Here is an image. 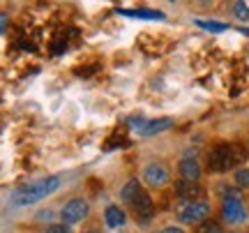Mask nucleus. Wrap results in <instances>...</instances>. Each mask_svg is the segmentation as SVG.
I'll return each mask as SVG.
<instances>
[{
    "instance_id": "f257e3e1",
    "label": "nucleus",
    "mask_w": 249,
    "mask_h": 233,
    "mask_svg": "<svg viewBox=\"0 0 249 233\" xmlns=\"http://www.w3.org/2000/svg\"><path fill=\"white\" fill-rule=\"evenodd\" d=\"M58 187H60V178L49 176V178L35 180V182H30V185L18 187L17 192L12 194V201H14V206H33V203H37V201L51 197Z\"/></svg>"
},
{
    "instance_id": "f03ea898",
    "label": "nucleus",
    "mask_w": 249,
    "mask_h": 233,
    "mask_svg": "<svg viewBox=\"0 0 249 233\" xmlns=\"http://www.w3.org/2000/svg\"><path fill=\"white\" fill-rule=\"evenodd\" d=\"M210 215V203L205 201H185L178 208V219L185 224H198Z\"/></svg>"
},
{
    "instance_id": "7ed1b4c3",
    "label": "nucleus",
    "mask_w": 249,
    "mask_h": 233,
    "mask_svg": "<svg viewBox=\"0 0 249 233\" xmlns=\"http://www.w3.org/2000/svg\"><path fill=\"white\" fill-rule=\"evenodd\" d=\"M208 166L213 173H224L235 166V157H233V145H217L208 157Z\"/></svg>"
},
{
    "instance_id": "20e7f679",
    "label": "nucleus",
    "mask_w": 249,
    "mask_h": 233,
    "mask_svg": "<svg viewBox=\"0 0 249 233\" xmlns=\"http://www.w3.org/2000/svg\"><path fill=\"white\" fill-rule=\"evenodd\" d=\"M90 213V206H88V201H83V198H71V201H67L65 206H62L60 210V219H62V224H79V222H83L86 217H88Z\"/></svg>"
},
{
    "instance_id": "39448f33",
    "label": "nucleus",
    "mask_w": 249,
    "mask_h": 233,
    "mask_svg": "<svg viewBox=\"0 0 249 233\" xmlns=\"http://www.w3.org/2000/svg\"><path fill=\"white\" fill-rule=\"evenodd\" d=\"M171 173L169 169L164 166V164H160V161H152V164H148L145 169H143V180L150 185V187H164L166 182H169Z\"/></svg>"
},
{
    "instance_id": "423d86ee",
    "label": "nucleus",
    "mask_w": 249,
    "mask_h": 233,
    "mask_svg": "<svg viewBox=\"0 0 249 233\" xmlns=\"http://www.w3.org/2000/svg\"><path fill=\"white\" fill-rule=\"evenodd\" d=\"M222 217L229 224H242L247 219V210H245L240 198H224Z\"/></svg>"
},
{
    "instance_id": "0eeeda50",
    "label": "nucleus",
    "mask_w": 249,
    "mask_h": 233,
    "mask_svg": "<svg viewBox=\"0 0 249 233\" xmlns=\"http://www.w3.org/2000/svg\"><path fill=\"white\" fill-rule=\"evenodd\" d=\"M176 194L180 198H185V201H198V197L203 194V187L192 182V180H178L176 182Z\"/></svg>"
},
{
    "instance_id": "6e6552de",
    "label": "nucleus",
    "mask_w": 249,
    "mask_h": 233,
    "mask_svg": "<svg viewBox=\"0 0 249 233\" xmlns=\"http://www.w3.org/2000/svg\"><path fill=\"white\" fill-rule=\"evenodd\" d=\"M180 176H182V180H192V182H196V180L201 178V164H198V160H194V157H185V160H180Z\"/></svg>"
},
{
    "instance_id": "1a4fd4ad",
    "label": "nucleus",
    "mask_w": 249,
    "mask_h": 233,
    "mask_svg": "<svg viewBox=\"0 0 249 233\" xmlns=\"http://www.w3.org/2000/svg\"><path fill=\"white\" fill-rule=\"evenodd\" d=\"M171 125H173L171 118H157V120H150V123H143V127L139 129V134L141 136H157V134H161V132H166Z\"/></svg>"
},
{
    "instance_id": "9d476101",
    "label": "nucleus",
    "mask_w": 249,
    "mask_h": 233,
    "mask_svg": "<svg viewBox=\"0 0 249 233\" xmlns=\"http://www.w3.org/2000/svg\"><path fill=\"white\" fill-rule=\"evenodd\" d=\"M104 222H107L108 229H120V226L127 224V215H124L123 208L108 206L107 210H104Z\"/></svg>"
},
{
    "instance_id": "9b49d317",
    "label": "nucleus",
    "mask_w": 249,
    "mask_h": 233,
    "mask_svg": "<svg viewBox=\"0 0 249 233\" xmlns=\"http://www.w3.org/2000/svg\"><path fill=\"white\" fill-rule=\"evenodd\" d=\"M132 208L136 210V215L141 217V219H148V217H152V213H155V206H152V198L145 194V192H141V197L136 198L132 203Z\"/></svg>"
},
{
    "instance_id": "f8f14e48",
    "label": "nucleus",
    "mask_w": 249,
    "mask_h": 233,
    "mask_svg": "<svg viewBox=\"0 0 249 233\" xmlns=\"http://www.w3.org/2000/svg\"><path fill=\"white\" fill-rule=\"evenodd\" d=\"M141 192H143V189H141V185H139V180L132 178V180H127V185L123 187V192H120V198H123L124 203H129V206H132L134 201L141 197Z\"/></svg>"
},
{
    "instance_id": "ddd939ff",
    "label": "nucleus",
    "mask_w": 249,
    "mask_h": 233,
    "mask_svg": "<svg viewBox=\"0 0 249 233\" xmlns=\"http://www.w3.org/2000/svg\"><path fill=\"white\" fill-rule=\"evenodd\" d=\"M233 14H235V18H240V21H249L247 0H235V5H233Z\"/></svg>"
},
{
    "instance_id": "4468645a",
    "label": "nucleus",
    "mask_w": 249,
    "mask_h": 233,
    "mask_svg": "<svg viewBox=\"0 0 249 233\" xmlns=\"http://www.w3.org/2000/svg\"><path fill=\"white\" fill-rule=\"evenodd\" d=\"M124 17H134V18H164L161 12H148V9H134V12H123Z\"/></svg>"
},
{
    "instance_id": "2eb2a0df",
    "label": "nucleus",
    "mask_w": 249,
    "mask_h": 233,
    "mask_svg": "<svg viewBox=\"0 0 249 233\" xmlns=\"http://www.w3.org/2000/svg\"><path fill=\"white\" fill-rule=\"evenodd\" d=\"M235 185L240 189H249V169H238L235 171Z\"/></svg>"
},
{
    "instance_id": "dca6fc26",
    "label": "nucleus",
    "mask_w": 249,
    "mask_h": 233,
    "mask_svg": "<svg viewBox=\"0 0 249 233\" xmlns=\"http://www.w3.org/2000/svg\"><path fill=\"white\" fill-rule=\"evenodd\" d=\"M201 28H205V30H213V33H224V30H229V26L226 23H213V21H196Z\"/></svg>"
},
{
    "instance_id": "f3484780",
    "label": "nucleus",
    "mask_w": 249,
    "mask_h": 233,
    "mask_svg": "<svg viewBox=\"0 0 249 233\" xmlns=\"http://www.w3.org/2000/svg\"><path fill=\"white\" fill-rule=\"evenodd\" d=\"M44 233H71V229L67 224H62V222H60V224H49L44 229Z\"/></svg>"
},
{
    "instance_id": "a211bd4d",
    "label": "nucleus",
    "mask_w": 249,
    "mask_h": 233,
    "mask_svg": "<svg viewBox=\"0 0 249 233\" xmlns=\"http://www.w3.org/2000/svg\"><path fill=\"white\" fill-rule=\"evenodd\" d=\"M214 231H217V226L213 222H205V224L198 226V233H214Z\"/></svg>"
},
{
    "instance_id": "6ab92c4d",
    "label": "nucleus",
    "mask_w": 249,
    "mask_h": 233,
    "mask_svg": "<svg viewBox=\"0 0 249 233\" xmlns=\"http://www.w3.org/2000/svg\"><path fill=\"white\" fill-rule=\"evenodd\" d=\"M194 5L196 7H201V9H205V7H210V5H213V0H194Z\"/></svg>"
},
{
    "instance_id": "aec40b11",
    "label": "nucleus",
    "mask_w": 249,
    "mask_h": 233,
    "mask_svg": "<svg viewBox=\"0 0 249 233\" xmlns=\"http://www.w3.org/2000/svg\"><path fill=\"white\" fill-rule=\"evenodd\" d=\"M160 233H185L182 229H178V226H166V229H161Z\"/></svg>"
},
{
    "instance_id": "412c9836",
    "label": "nucleus",
    "mask_w": 249,
    "mask_h": 233,
    "mask_svg": "<svg viewBox=\"0 0 249 233\" xmlns=\"http://www.w3.org/2000/svg\"><path fill=\"white\" fill-rule=\"evenodd\" d=\"M83 233H99L97 229H88V231H83Z\"/></svg>"
},
{
    "instance_id": "4be33fe9",
    "label": "nucleus",
    "mask_w": 249,
    "mask_h": 233,
    "mask_svg": "<svg viewBox=\"0 0 249 233\" xmlns=\"http://www.w3.org/2000/svg\"><path fill=\"white\" fill-rule=\"evenodd\" d=\"M171 2H176V0H171Z\"/></svg>"
},
{
    "instance_id": "5701e85b",
    "label": "nucleus",
    "mask_w": 249,
    "mask_h": 233,
    "mask_svg": "<svg viewBox=\"0 0 249 233\" xmlns=\"http://www.w3.org/2000/svg\"><path fill=\"white\" fill-rule=\"evenodd\" d=\"M247 217H249V213H247Z\"/></svg>"
}]
</instances>
